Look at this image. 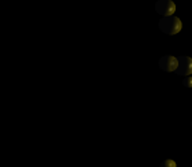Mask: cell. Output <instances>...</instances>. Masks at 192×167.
<instances>
[{
  "label": "cell",
  "mask_w": 192,
  "mask_h": 167,
  "mask_svg": "<svg viewBox=\"0 0 192 167\" xmlns=\"http://www.w3.org/2000/svg\"><path fill=\"white\" fill-rule=\"evenodd\" d=\"M159 29L166 34H176L181 30V21L173 15L163 17L159 21Z\"/></svg>",
  "instance_id": "1"
},
{
  "label": "cell",
  "mask_w": 192,
  "mask_h": 167,
  "mask_svg": "<svg viewBox=\"0 0 192 167\" xmlns=\"http://www.w3.org/2000/svg\"><path fill=\"white\" fill-rule=\"evenodd\" d=\"M155 10L159 15L162 17H170L176 11V4L172 0H158L155 4Z\"/></svg>",
  "instance_id": "2"
},
{
  "label": "cell",
  "mask_w": 192,
  "mask_h": 167,
  "mask_svg": "<svg viewBox=\"0 0 192 167\" xmlns=\"http://www.w3.org/2000/svg\"><path fill=\"white\" fill-rule=\"evenodd\" d=\"M179 67L174 71L179 75H189L192 73V59L189 56H179Z\"/></svg>",
  "instance_id": "3"
},
{
  "label": "cell",
  "mask_w": 192,
  "mask_h": 167,
  "mask_svg": "<svg viewBox=\"0 0 192 167\" xmlns=\"http://www.w3.org/2000/svg\"><path fill=\"white\" fill-rule=\"evenodd\" d=\"M159 67L165 71H176L177 67H179V59L174 56L166 55L163 58H161V60H159Z\"/></svg>",
  "instance_id": "4"
},
{
  "label": "cell",
  "mask_w": 192,
  "mask_h": 167,
  "mask_svg": "<svg viewBox=\"0 0 192 167\" xmlns=\"http://www.w3.org/2000/svg\"><path fill=\"white\" fill-rule=\"evenodd\" d=\"M161 167H176V162L172 160V159H166L165 162H162Z\"/></svg>",
  "instance_id": "5"
},
{
  "label": "cell",
  "mask_w": 192,
  "mask_h": 167,
  "mask_svg": "<svg viewBox=\"0 0 192 167\" xmlns=\"http://www.w3.org/2000/svg\"><path fill=\"white\" fill-rule=\"evenodd\" d=\"M183 85L187 86V88H191V86H192V77H185V78H184Z\"/></svg>",
  "instance_id": "6"
},
{
  "label": "cell",
  "mask_w": 192,
  "mask_h": 167,
  "mask_svg": "<svg viewBox=\"0 0 192 167\" xmlns=\"http://www.w3.org/2000/svg\"><path fill=\"white\" fill-rule=\"evenodd\" d=\"M191 126H192V122H191Z\"/></svg>",
  "instance_id": "7"
}]
</instances>
